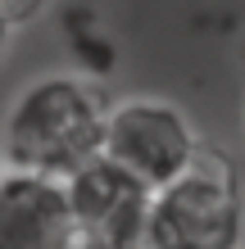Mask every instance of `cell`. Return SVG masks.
Here are the masks:
<instances>
[{
    "label": "cell",
    "mask_w": 245,
    "mask_h": 249,
    "mask_svg": "<svg viewBox=\"0 0 245 249\" xmlns=\"http://www.w3.org/2000/svg\"><path fill=\"white\" fill-rule=\"evenodd\" d=\"M109 105L82 77H41L5 118V168L73 177L105 145Z\"/></svg>",
    "instance_id": "obj_1"
},
{
    "label": "cell",
    "mask_w": 245,
    "mask_h": 249,
    "mask_svg": "<svg viewBox=\"0 0 245 249\" xmlns=\"http://www.w3.org/2000/svg\"><path fill=\"white\" fill-rule=\"evenodd\" d=\"M154 236L164 249H241L245 195L232 159L200 150V159L177 181L154 190Z\"/></svg>",
    "instance_id": "obj_2"
},
{
    "label": "cell",
    "mask_w": 245,
    "mask_h": 249,
    "mask_svg": "<svg viewBox=\"0 0 245 249\" xmlns=\"http://www.w3.org/2000/svg\"><path fill=\"white\" fill-rule=\"evenodd\" d=\"M0 249H82L64 177L5 168L0 177Z\"/></svg>",
    "instance_id": "obj_5"
},
{
    "label": "cell",
    "mask_w": 245,
    "mask_h": 249,
    "mask_svg": "<svg viewBox=\"0 0 245 249\" xmlns=\"http://www.w3.org/2000/svg\"><path fill=\"white\" fill-rule=\"evenodd\" d=\"M41 9H46V0H0V18H5V27H9V32L27 27Z\"/></svg>",
    "instance_id": "obj_6"
},
{
    "label": "cell",
    "mask_w": 245,
    "mask_h": 249,
    "mask_svg": "<svg viewBox=\"0 0 245 249\" xmlns=\"http://www.w3.org/2000/svg\"><path fill=\"white\" fill-rule=\"evenodd\" d=\"M68 181L82 249H164L154 236V190L95 154Z\"/></svg>",
    "instance_id": "obj_4"
},
{
    "label": "cell",
    "mask_w": 245,
    "mask_h": 249,
    "mask_svg": "<svg viewBox=\"0 0 245 249\" xmlns=\"http://www.w3.org/2000/svg\"><path fill=\"white\" fill-rule=\"evenodd\" d=\"M200 150L205 145L195 141V127L168 100H123V105H113L105 145H100V154L109 163L132 172L150 190H164L168 181H177L200 159Z\"/></svg>",
    "instance_id": "obj_3"
}]
</instances>
